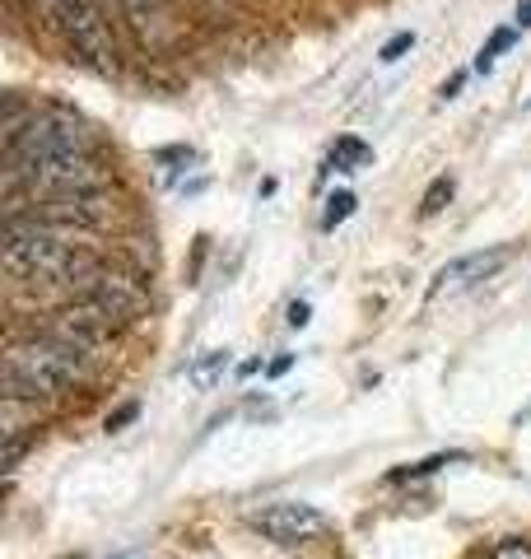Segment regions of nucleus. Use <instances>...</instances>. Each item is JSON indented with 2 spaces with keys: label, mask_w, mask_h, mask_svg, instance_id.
Returning a JSON list of instances; mask_svg holds the SVG:
<instances>
[{
  "label": "nucleus",
  "mask_w": 531,
  "mask_h": 559,
  "mask_svg": "<svg viewBox=\"0 0 531 559\" xmlns=\"http://www.w3.org/2000/svg\"><path fill=\"white\" fill-rule=\"evenodd\" d=\"M5 275L14 289H66L75 294L103 261L88 248L84 229H70L57 219H38V215H5Z\"/></svg>",
  "instance_id": "f257e3e1"
},
{
  "label": "nucleus",
  "mask_w": 531,
  "mask_h": 559,
  "mask_svg": "<svg viewBox=\"0 0 531 559\" xmlns=\"http://www.w3.org/2000/svg\"><path fill=\"white\" fill-rule=\"evenodd\" d=\"M98 373V355H88L80 345H66L47 336L43 326L14 331L5 349V396L14 401H43L57 396L75 382H88Z\"/></svg>",
  "instance_id": "f03ea898"
},
{
  "label": "nucleus",
  "mask_w": 531,
  "mask_h": 559,
  "mask_svg": "<svg viewBox=\"0 0 531 559\" xmlns=\"http://www.w3.org/2000/svg\"><path fill=\"white\" fill-rule=\"evenodd\" d=\"M247 522L275 546H304V540H317L331 532V522L312 509V503H294V499H280V503H261V509L247 513Z\"/></svg>",
  "instance_id": "7ed1b4c3"
},
{
  "label": "nucleus",
  "mask_w": 531,
  "mask_h": 559,
  "mask_svg": "<svg viewBox=\"0 0 531 559\" xmlns=\"http://www.w3.org/2000/svg\"><path fill=\"white\" fill-rule=\"evenodd\" d=\"M75 294H80V299H88V304H98L103 312H113V318H117L121 326L135 322L140 312H145V304H150L145 285H140L135 275L117 271V266H98V271L88 275Z\"/></svg>",
  "instance_id": "20e7f679"
},
{
  "label": "nucleus",
  "mask_w": 531,
  "mask_h": 559,
  "mask_svg": "<svg viewBox=\"0 0 531 559\" xmlns=\"http://www.w3.org/2000/svg\"><path fill=\"white\" fill-rule=\"evenodd\" d=\"M508 266V248H489V252H467V257H457L448 261L434 280H429V304L438 299H448V294H462V289H475V285H485V280H494Z\"/></svg>",
  "instance_id": "39448f33"
},
{
  "label": "nucleus",
  "mask_w": 531,
  "mask_h": 559,
  "mask_svg": "<svg viewBox=\"0 0 531 559\" xmlns=\"http://www.w3.org/2000/svg\"><path fill=\"white\" fill-rule=\"evenodd\" d=\"M368 159H374V150H368L359 135H341V140H335V145H331V159H327V168H331V173H359Z\"/></svg>",
  "instance_id": "423d86ee"
},
{
  "label": "nucleus",
  "mask_w": 531,
  "mask_h": 559,
  "mask_svg": "<svg viewBox=\"0 0 531 559\" xmlns=\"http://www.w3.org/2000/svg\"><path fill=\"white\" fill-rule=\"evenodd\" d=\"M518 33H522V28H494V33H489V43H485L481 51H475V66H471L475 75H489L494 61H499L504 51H508L512 43H518Z\"/></svg>",
  "instance_id": "0eeeda50"
},
{
  "label": "nucleus",
  "mask_w": 531,
  "mask_h": 559,
  "mask_svg": "<svg viewBox=\"0 0 531 559\" xmlns=\"http://www.w3.org/2000/svg\"><path fill=\"white\" fill-rule=\"evenodd\" d=\"M224 369H228V355H224V349H210L205 359L191 364L187 378L197 382V388H215V378H224Z\"/></svg>",
  "instance_id": "6e6552de"
},
{
  "label": "nucleus",
  "mask_w": 531,
  "mask_h": 559,
  "mask_svg": "<svg viewBox=\"0 0 531 559\" xmlns=\"http://www.w3.org/2000/svg\"><path fill=\"white\" fill-rule=\"evenodd\" d=\"M448 201H452V178H448V173H442V178H434V182H429V191H424V197H420V219H434V215H438V210L448 205Z\"/></svg>",
  "instance_id": "1a4fd4ad"
},
{
  "label": "nucleus",
  "mask_w": 531,
  "mask_h": 559,
  "mask_svg": "<svg viewBox=\"0 0 531 559\" xmlns=\"http://www.w3.org/2000/svg\"><path fill=\"white\" fill-rule=\"evenodd\" d=\"M354 205H359V201H354V197H350V191H335V197L327 201V215H322V229L331 234V229H335V224H345V219L354 215Z\"/></svg>",
  "instance_id": "9d476101"
},
{
  "label": "nucleus",
  "mask_w": 531,
  "mask_h": 559,
  "mask_svg": "<svg viewBox=\"0 0 531 559\" xmlns=\"http://www.w3.org/2000/svg\"><path fill=\"white\" fill-rule=\"evenodd\" d=\"M481 559H531V540H518V536H504L481 555Z\"/></svg>",
  "instance_id": "9b49d317"
},
{
  "label": "nucleus",
  "mask_w": 531,
  "mask_h": 559,
  "mask_svg": "<svg viewBox=\"0 0 531 559\" xmlns=\"http://www.w3.org/2000/svg\"><path fill=\"white\" fill-rule=\"evenodd\" d=\"M415 47V33H397V38L392 43H387L382 51H378V61H387V66H392V61H401L405 57V51H411Z\"/></svg>",
  "instance_id": "f8f14e48"
},
{
  "label": "nucleus",
  "mask_w": 531,
  "mask_h": 559,
  "mask_svg": "<svg viewBox=\"0 0 531 559\" xmlns=\"http://www.w3.org/2000/svg\"><path fill=\"white\" fill-rule=\"evenodd\" d=\"M308 312H312L308 304H294L290 308V326H308Z\"/></svg>",
  "instance_id": "ddd939ff"
},
{
  "label": "nucleus",
  "mask_w": 531,
  "mask_h": 559,
  "mask_svg": "<svg viewBox=\"0 0 531 559\" xmlns=\"http://www.w3.org/2000/svg\"><path fill=\"white\" fill-rule=\"evenodd\" d=\"M462 80H467V75H452V80L438 90V98H457V90H462Z\"/></svg>",
  "instance_id": "4468645a"
},
{
  "label": "nucleus",
  "mask_w": 531,
  "mask_h": 559,
  "mask_svg": "<svg viewBox=\"0 0 531 559\" xmlns=\"http://www.w3.org/2000/svg\"><path fill=\"white\" fill-rule=\"evenodd\" d=\"M290 369H294V359H290V355H280V359H275V364H271V369H266V373H271V378H280V373H290Z\"/></svg>",
  "instance_id": "2eb2a0df"
},
{
  "label": "nucleus",
  "mask_w": 531,
  "mask_h": 559,
  "mask_svg": "<svg viewBox=\"0 0 531 559\" xmlns=\"http://www.w3.org/2000/svg\"><path fill=\"white\" fill-rule=\"evenodd\" d=\"M512 28H531V0H527V5H518V20H512Z\"/></svg>",
  "instance_id": "dca6fc26"
},
{
  "label": "nucleus",
  "mask_w": 531,
  "mask_h": 559,
  "mask_svg": "<svg viewBox=\"0 0 531 559\" xmlns=\"http://www.w3.org/2000/svg\"><path fill=\"white\" fill-rule=\"evenodd\" d=\"M127 419H135V406H127V411H117V415L108 419V429H117V425H127Z\"/></svg>",
  "instance_id": "f3484780"
},
{
  "label": "nucleus",
  "mask_w": 531,
  "mask_h": 559,
  "mask_svg": "<svg viewBox=\"0 0 531 559\" xmlns=\"http://www.w3.org/2000/svg\"><path fill=\"white\" fill-rule=\"evenodd\" d=\"M14 5H33V14H43V0H14Z\"/></svg>",
  "instance_id": "a211bd4d"
},
{
  "label": "nucleus",
  "mask_w": 531,
  "mask_h": 559,
  "mask_svg": "<svg viewBox=\"0 0 531 559\" xmlns=\"http://www.w3.org/2000/svg\"><path fill=\"white\" fill-rule=\"evenodd\" d=\"M66 559H80V555H66Z\"/></svg>",
  "instance_id": "6ab92c4d"
}]
</instances>
